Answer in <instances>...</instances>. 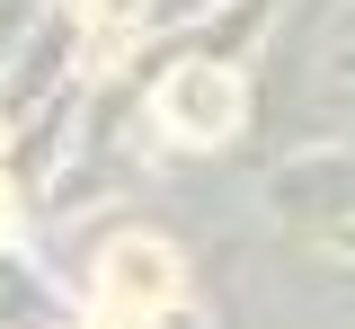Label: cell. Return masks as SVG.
Segmentation results:
<instances>
[{"instance_id":"cell-1","label":"cell","mask_w":355,"mask_h":329,"mask_svg":"<svg viewBox=\"0 0 355 329\" xmlns=\"http://www.w3.org/2000/svg\"><path fill=\"white\" fill-rule=\"evenodd\" d=\"M231 116H240V90H231V71H214V62H187L169 81V125L187 142H214L231 134Z\"/></svg>"},{"instance_id":"cell-2","label":"cell","mask_w":355,"mask_h":329,"mask_svg":"<svg viewBox=\"0 0 355 329\" xmlns=\"http://www.w3.org/2000/svg\"><path fill=\"white\" fill-rule=\"evenodd\" d=\"M107 312H142V303H160L178 285V267H169V249H151V240H125L116 258H107Z\"/></svg>"},{"instance_id":"cell-3","label":"cell","mask_w":355,"mask_h":329,"mask_svg":"<svg viewBox=\"0 0 355 329\" xmlns=\"http://www.w3.org/2000/svg\"><path fill=\"white\" fill-rule=\"evenodd\" d=\"M80 9H89V18H125L133 0H80Z\"/></svg>"}]
</instances>
